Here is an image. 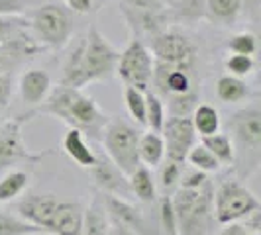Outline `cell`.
<instances>
[{
	"instance_id": "12",
	"label": "cell",
	"mask_w": 261,
	"mask_h": 235,
	"mask_svg": "<svg viewBox=\"0 0 261 235\" xmlns=\"http://www.w3.org/2000/svg\"><path fill=\"white\" fill-rule=\"evenodd\" d=\"M92 177V183L98 188V192L105 196H116L122 200L134 202V196L128 183V174H124L116 165L106 157V153H96V161L89 169Z\"/></svg>"
},
{
	"instance_id": "25",
	"label": "cell",
	"mask_w": 261,
	"mask_h": 235,
	"mask_svg": "<svg viewBox=\"0 0 261 235\" xmlns=\"http://www.w3.org/2000/svg\"><path fill=\"white\" fill-rule=\"evenodd\" d=\"M191 122L193 128L196 131V137H206L212 133L220 131V114L214 106L210 104H198L195 108V112L191 114Z\"/></svg>"
},
{
	"instance_id": "3",
	"label": "cell",
	"mask_w": 261,
	"mask_h": 235,
	"mask_svg": "<svg viewBox=\"0 0 261 235\" xmlns=\"http://www.w3.org/2000/svg\"><path fill=\"white\" fill-rule=\"evenodd\" d=\"M28 20H30L32 36L45 51L47 49H63L71 41L73 30H75L73 12L65 4H59V2L41 4Z\"/></svg>"
},
{
	"instance_id": "20",
	"label": "cell",
	"mask_w": 261,
	"mask_h": 235,
	"mask_svg": "<svg viewBox=\"0 0 261 235\" xmlns=\"http://www.w3.org/2000/svg\"><path fill=\"white\" fill-rule=\"evenodd\" d=\"M167 10L171 24H196L206 20V0H171Z\"/></svg>"
},
{
	"instance_id": "7",
	"label": "cell",
	"mask_w": 261,
	"mask_h": 235,
	"mask_svg": "<svg viewBox=\"0 0 261 235\" xmlns=\"http://www.w3.org/2000/svg\"><path fill=\"white\" fill-rule=\"evenodd\" d=\"M259 208L257 196L234 179L222 181L212 196V216L220 225L242 222Z\"/></svg>"
},
{
	"instance_id": "41",
	"label": "cell",
	"mask_w": 261,
	"mask_h": 235,
	"mask_svg": "<svg viewBox=\"0 0 261 235\" xmlns=\"http://www.w3.org/2000/svg\"><path fill=\"white\" fill-rule=\"evenodd\" d=\"M26 0H0V16H24Z\"/></svg>"
},
{
	"instance_id": "11",
	"label": "cell",
	"mask_w": 261,
	"mask_h": 235,
	"mask_svg": "<svg viewBox=\"0 0 261 235\" xmlns=\"http://www.w3.org/2000/svg\"><path fill=\"white\" fill-rule=\"evenodd\" d=\"M102 200H105L106 216H108L110 225H120L138 235H161L157 227H151V223L147 222L144 210L136 206L134 202L105 194H102Z\"/></svg>"
},
{
	"instance_id": "5",
	"label": "cell",
	"mask_w": 261,
	"mask_h": 235,
	"mask_svg": "<svg viewBox=\"0 0 261 235\" xmlns=\"http://www.w3.org/2000/svg\"><path fill=\"white\" fill-rule=\"evenodd\" d=\"M120 51L106 39L96 26H91L87 36L81 39V73L85 86L92 82L108 80L116 73Z\"/></svg>"
},
{
	"instance_id": "8",
	"label": "cell",
	"mask_w": 261,
	"mask_h": 235,
	"mask_svg": "<svg viewBox=\"0 0 261 235\" xmlns=\"http://www.w3.org/2000/svg\"><path fill=\"white\" fill-rule=\"evenodd\" d=\"M124 86H132L138 91H149L151 75H153V55L147 43L138 38H132L124 51H120L114 73Z\"/></svg>"
},
{
	"instance_id": "38",
	"label": "cell",
	"mask_w": 261,
	"mask_h": 235,
	"mask_svg": "<svg viewBox=\"0 0 261 235\" xmlns=\"http://www.w3.org/2000/svg\"><path fill=\"white\" fill-rule=\"evenodd\" d=\"M120 12H147V10H161L167 8L163 0H118Z\"/></svg>"
},
{
	"instance_id": "31",
	"label": "cell",
	"mask_w": 261,
	"mask_h": 235,
	"mask_svg": "<svg viewBox=\"0 0 261 235\" xmlns=\"http://www.w3.org/2000/svg\"><path fill=\"white\" fill-rule=\"evenodd\" d=\"M0 235H45L39 227L28 223L20 216L0 212Z\"/></svg>"
},
{
	"instance_id": "46",
	"label": "cell",
	"mask_w": 261,
	"mask_h": 235,
	"mask_svg": "<svg viewBox=\"0 0 261 235\" xmlns=\"http://www.w3.org/2000/svg\"><path fill=\"white\" fill-rule=\"evenodd\" d=\"M248 235H261V231H249Z\"/></svg>"
},
{
	"instance_id": "21",
	"label": "cell",
	"mask_w": 261,
	"mask_h": 235,
	"mask_svg": "<svg viewBox=\"0 0 261 235\" xmlns=\"http://www.w3.org/2000/svg\"><path fill=\"white\" fill-rule=\"evenodd\" d=\"M128 183H130V190L134 200L145 202V204H153L157 200V184L149 167L140 165L134 172L128 174Z\"/></svg>"
},
{
	"instance_id": "44",
	"label": "cell",
	"mask_w": 261,
	"mask_h": 235,
	"mask_svg": "<svg viewBox=\"0 0 261 235\" xmlns=\"http://www.w3.org/2000/svg\"><path fill=\"white\" fill-rule=\"evenodd\" d=\"M248 233H249V229L244 223L234 222V223H226L218 235H248Z\"/></svg>"
},
{
	"instance_id": "18",
	"label": "cell",
	"mask_w": 261,
	"mask_h": 235,
	"mask_svg": "<svg viewBox=\"0 0 261 235\" xmlns=\"http://www.w3.org/2000/svg\"><path fill=\"white\" fill-rule=\"evenodd\" d=\"M63 153H65L77 167L81 169H91L96 161V153L92 151V147L89 145L87 137L79 130H71L65 133L63 137Z\"/></svg>"
},
{
	"instance_id": "14",
	"label": "cell",
	"mask_w": 261,
	"mask_h": 235,
	"mask_svg": "<svg viewBox=\"0 0 261 235\" xmlns=\"http://www.w3.org/2000/svg\"><path fill=\"white\" fill-rule=\"evenodd\" d=\"M230 131L242 149H248L251 155H259L261 149V108L257 104L238 110L230 120Z\"/></svg>"
},
{
	"instance_id": "4",
	"label": "cell",
	"mask_w": 261,
	"mask_h": 235,
	"mask_svg": "<svg viewBox=\"0 0 261 235\" xmlns=\"http://www.w3.org/2000/svg\"><path fill=\"white\" fill-rule=\"evenodd\" d=\"M140 135H142L140 128L136 124L128 122L126 118L110 116L106 122L100 143L105 147L106 157L124 174H130L142 165L140 155H138Z\"/></svg>"
},
{
	"instance_id": "9",
	"label": "cell",
	"mask_w": 261,
	"mask_h": 235,
	"mask_svg": "<svg viewBox=\"0 0 261 235\" xmlns=\"http://www.w3.org/2000/svg\"><path fill=\"white\" fill-rule=\"evenodd\" d=\"M149 51L153 55V61L165 65H195L198 57L195 41L187 34L171 27L149 39Z\"/></svg>"
},
{
	"instance_id": "32",
	"label": "cell",
	"mask_w": 261,
	"mask_h": 235,
	"mask_svg": "<svg viewBox=\"0 0 261 235\" xmlns=\"http://www.w3.org/2000/svg\"><path fill=\"white\" fill-rule=\"evenodd\" d=\"M124 104L134 124L145 128V92L132 86H124Z\"/></svg>"
},
{
	"instance_id": "47",
	"label": "cell",
	"mask_w": 261,
	"mask_h": 235,
	"mask_svg": "<svg viewBox=\"0 0 261 235\" xmlns=\"http://www.w3.org/2000/svg\"><path fill=\"white\" fill-rule=\"evenodd\" d=\"M0 71H4V67H2V57H0Z\"/></svg>"
},
{
	"instance_id": "40",
	"label": "cell",
	"mask_w": 261,
	"mask_h": 235,
	"mask_svg": "<svg viewBox=\"0 0 261 235\" xmlns=\"http://www.w3.org/2000/svg\"><path fill=\"white\" fill-rule=\"evenodd\" d=\"M14 94V77L10 71H0V112H4L10 102H12Z\"/></svg>"
},
{
	"instance_id": "33",
	"label": "cell",
	"mask_w": 261,
	"mask_h": 235,
	"mask_svg": "<svg viewBox=\"0 0 261 235\" xmlns=\"http://www.w3.org/2000/svg\"><path fill=\"white\" fill-rule=\"evenodd\" d=\"M159 233L161 235H179L177 218L171 204V194H163L159 198Z\"/></svg>"
},
{
	"instance_id": "23",
	"label": "cell",
	"mask_w": 261,
	"mask_h": 235,
	"mask_svg": "<svg viewBox=\"0 0 261 235\" xmlns=\"http://www.w3.org/2000/svg\"><path fill=\"white\" fill-rule=\"evenodd\" d=\"M138 155H140V163L149 169L161 165L165 159V143H163L161 133L151 130L142 133L140 143H138Z\"/></svg>"
},
{
	"instance_id": "37",
	"label": "cell",
	"mask_w": 261,
	"mask_h": 235,
	"mask_svg": "<svg viewBox=\"0 0 261 235\" xmlns=\"http://www.w3.org/2000/svg\"><path fill=\"white\" fill-rule=\"evenodd\" d=\"M30 20L26 16H0V43L16 36L18 32L28 30Z\"/></svg>"
},
{
	"instance_id": "30",
	"label": "cell",
	"mask_w": 261,
	"mask_h": 235,
	"mask_svg": "<svg viewBox=\"0 0 261 235\" xmlns=\"http://www.w3.org/2000/svg\"><path fill=\"white\" fill-rule=\"evenodd\" d=\"M185 161H189V165L193 167V169H198L202 170V172H218L220 170V163H218V159L210 153L208 149L204 147L202 143H195L191 147V151L187 153V159Z\"/></svg>"
},
{
	"instance_id": "45",
	"label": "cell",
	"mask_w": 261,
	"mask_h": 235,
	"mask_svg": "<svg viewBox=\"0 0 261 235\" xmlns=\"http://www.w3.org/2000/svg\"><path fill=\"white\" fill-rule=\"evenodd\" d=\"M110 235H138V233H134L130 229H124L120 225H110Z\"/></svg>"
},
{
	"instance_id": "24",
	"label": "cell",
	"mask_w": 261,
	"mask_h": 235,
	"mask_svg": "<svg viewBox=\"0 0 261 235\" xmlns=\"http://www.w3.org/2000/svg\"><path fill=\"white\" fill-rule=\"evenodd\" d=\"M216 96L224 104H238L249 96V89L244 78L232 77V75H222L216 80Z\"/></svg>"
},
{
	"instance_id": "36",
	"label": "cell",
	"mask_w": 261,
	"mask_h": 235,
	"mask_svg": "<svg viewBox=\"0 0 261 235\" xmlns=\"http://www.w3.org/2000/svg\"><path fill=\"white\" fill-rule=\"evenodd\" d=\"M228 51L234 55H249L257 53V36L251 32H238L228 41Z\"/></svg>"
},
{
	"instance_id": "26",
	"label": "cell",
	"mask_w": 261,
	"mask_h": 235,
	"mask_svg": "<svg viewBox=\"0 0 261 235\" xmlns=\"http://www.w3.org/2000/svg\"><path fill=\"white\" fill-rule=\"evenodd\" d=\"M30 172L26 170H10L8 174H4L0 179V204H8L16 200L18 196H22L30 186Z\"/></svg>"
},
{
	"instance_id": "1",
	"label": "cell",
	"mask_w": 261,
	"mask_h": 235,
	"mask_svg": "<svg viewBox=\"0 0 261 235\" xmlns=\"http://www.w3.org/2000/svg\"><path fill=\"white\" fill-rule=\"evenodd\" d=\"M36 114H45L63 122L71 130H79L91 141H100L110 118L92 96L83 92V89H69L61 84L51 89Z\"/></svg>"
},
{
	"instance_id": "17",
	"label": "cell",
	"mask_w": 261,
	"mask_h": 235,
	"mask_svg": "<svg viewBox=\"0 0 261 235\" xmlns=\"http://www.w3.org/2000/svg\"><path fill=\"white\" fill-rule=\"evenodd\" d=\"M51 89L53 84L49 73L47 71H41V69L24 71L20 75V80H18L20 96H22V100L28 106H39L47 98V94L51 92Z\"/></svg>"
},
{
	"instance_id": "28",
	"label": "cell",
	"mask_w": 261,
	"mask_h": 235,
	"mask_svg": "<svg viewBox=\"0 0 261 235\" xmlns=\"http://www.w3.org/2000/svg\"><path fill=\"white\" fill-rule=\"evenodd\" d=\"M165 120H167L165 102L153 91H145V128L161 133Z\"/></svg>"
},
{
	"instance_id": "29",
	"label": "cell",
	"mask_w": 261,
	"mask_h": 235,
	"mask_svg": "<svg viewBox=\"0 0 261 235\" xmlns=\"http://www.w3.org/2000/svg\"><path fill=\"white\" fill-rule=\"evenodd\" d=\"M167 100V108L165 112L169 114V118H191V114L195 112V108L200 102V91L187 92V94H177V96H169ZM163 100V102H165Z\"/></svg>"
},
{
	"instance_id": "2",
	"label": "cell",
	"mask_w": 261,
	"mask_h": 235,
	"mask_svg": "<svg viewBox=\"0 0 261 235\" xmlns=\"http://www.w3.org/2000/svg\"><path fill=\"white\" fill-rule=\"evenodd\" d=\"M212 196L214 186L210 181L196 190L177 188L175 192H171L179 235H204L212 216Z\"/></svg>"
},
{
	"instance_id": "35",
	"label": "cell",
	"mask_w": 261,
	"mask_h": 235,
	"mask_svg": "<svg viewBox=\"0 0 261 235\" xmlns=\"http://www.w3.org/2000/svg\"><path fill=\"white\" fill-rule=\"evenodd\" d=\"M224 69L228 71L226 75H232L238 78H246L253 73L255 69V57H249V55H234L230 53L224 61Z\"/></svg>"
},
{
	"instance_id": "13",
	"label": "cell",
	"mask_w": 261,
	"mask_h": 235,
	"mask_svg": "<svg viewBox=\"0 0 261 235\" xmlns=\"http://www.w3.org/2000/svg\"><path fill=\"white\" fill-rule=\"evenodd\" d=\"M161 137L165 143V157L185 165L187 153L196 143V131L191 118H167L161 128Z\"/></svg>"
},
{
	"instance_id": "42",
	"label": "cell",
	"mask_w": 261,
	"mask_h": 235,
	"mask_svg": "<svg viewBox=\"0 0 261 235\" xmlns=\"http://www.w3.org/2000/svg\"><path fill=\"white\" fill-rule=\"evenodd\" d=\"M63 4L71 12L77 14H89L96 10V0H63Z\"/></svg>"
},
{
	"instance_id": "6",
	"label": "cell",
	"mask_w": 261,
	"mask_h": 235,
	"mask_svg": "<svg viewBox=\"0 0 261 235\" xmlns=\"http://www.w3.org/2000/svg\"><path fill=\"white\" fill-rule=\"evenodd\" d=\"M34 116H38L36 110L28 112V114H20V116L0 124V169H10L20 163L34 165V163L43 161L45 157L55 155L53 149L32 151L24 141V126Z\"/></svg>"
},
{
	"instance_id": "19",
	"label": "cell",
	"mask_w": 261,
	"mask_h": 235,
	"mask_svg": "<svg viewBox=\"0 0 261 235\" xmlns=\"http://www.w3.org/2000/svg\"><path fill=\"white\" fill-rule=\"evenodd\" d=\"M81 235H110V222L106 216L105 200L100 192L92 196L91 204L85 208Z\"/></svg>"
},
{
	"instance_id": "10",
	"label": "cell",
	"mask_w": 261,
	"mask_h": 235,
	"mask_svg": "<svg viewBox=\"0 0 261 235\" xmlns=\"http://www.w3.org/2000/svg\"><path fill=\"white\" fill-rule=\"evenodd\" d=\"M151 84L155 86V94L161 100L177 94L200 91L195 77V65H165L153 61Z\"/></svg>"
},
{
	"instance_id": "34",
	"label": "cell",
	"mask_w": 261,
	"mask_h": 235,
	"mask_svg": "<svg viewBox=\"0 0 261 235\" xmlns=\"http://www.w3.org/2000/svg\"><path fill=\"white\" fill-rule=\"evenodd\" d=\"M181 172H183V163H175V161L167 159L161 165V170H159V188L163 190V194H171L179 186Z\"/></svg>"
},
{
	"instance_id": "22",
	"label": "cell",
	"mask_w": 261,
	"mask_h": 235,
	"mask_svg": "<svg viewBox=\"0 0 261 235\" xmlns=\"http://www.w3.org/2000/svg\"><path fill=\"white\" fill-rule=\"evenodd\" d=\"M240 16H242V0H206V20L214 26H234Z\"/></svg>"
},
{
	"instance_id": "39",
	"label": "cell",
	"mask_w": 261,
	"mask_h": 235,
	"mask_svg": "<svg viewBox=\"0 0 261 235\" xmlns=\"http://www.w3.org/2000/svg\"><path fill=\"white\" fill-rule=\"evenodd\" d=\"M206 183H208V174L206 172H202V170L198 169H189L181 172V179H179V186L177 188L196 190V188H202Z\"/></svg>"
},
{
	"instance_id": "15",
	"label": "cell",
	"mask_w": 261,
	"mask_h": 235,
	"mask_svg": "<svg viewBox=\"0 0 261 235\" xmlns=\"http://www.w3.org/2000/svg\"><path fill=\"white\" fill-rule=\"evenodd\" d=\"M61 198H57L51 192H36V194H28L24 196L20 202H18V214L22 220H26L28 223L39 227L43 233L47 235L49 229V223L53 220V214L57 210Z\"/></svg>"
},
{
	"instance_id": "16",
	"label": "cell",
	"mask_w": 261,
	"mask_h": 235,
	"mask_svg": "<svg viewBox=\"0 0 261 235\" xmlns=\"http://www.w3.org/2000/svg\"><path fill=\"white\" fill-rule=\"evenodd\" d=\"M85 208L73 200H59L47 235H81Z\"/></svg>"
},
{
	"instance_id": "27",
	"label": "cell",
	"mask_w": 261,
	"mask_h": 235,
	"mask_svg": "<svg viewBox=\"0 0 261 235\" xmlns=\"http://www.w3.org/2000/svg\"><path fill=\"white\" fill-rule=\"evenodd\" d=\"M202 141L200 143L208 149L212 155L218 159L220 165H234L236 161V147L234 141L228 133H212V135H206V137H200Z\"/></svg>"
},
{
	"instance_id": "43",
	"label": "cell",
	"mask_w": 261,
	"mask_h": 235,
	"mask_svg": "<svg viewBox=\"0 0 261 235\" xmlns=\"http://www.w3.org/2000/svg\"><path fill=\"white\" fill-rule=\"evenodd\" d=\"M261 0H242V14H246L251 18V22L259 20Z\"/></svg>"
}]
</instances>
